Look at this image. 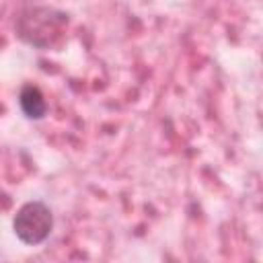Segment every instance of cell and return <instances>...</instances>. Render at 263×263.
<instances>
[{
	"instance_id": "obj_2",
	"label": "cell",
	"mask_w": 263,
	"mask_h": 263,
	"mask_svg": "<svg viewBox=\"0 0 263 263\" xmlns=\"http://www.w3.org/2000/svg\"><path fill=\"white\" fill-rule=\"evenodd\" d=\"M12 230L16 238L27 247H37L45 242L53 230L51 208L39 199H31L23 203L12 218Z\"/></svg>"
},
{
	"instance_id": "obj_1",
	"label": "cell",
	"mask_w": 263,
	"mask_h": 263,
	"mask_svg": "<svg viewBox=\"0 0 263 263\" xmlns=\"http://www.w3.org/2000/svg\"><path fill=\"white\" fill-rule=\"evenodd\" d=\"M68 25V14L53 6H27L16 18V35L33 47L53 45Z\"/></svg>"
},
{
	"instance_id": "obj_3",
	"label": "cell",
	"mask_w": 263,
	"mask_h": 263,
	"mask_svg": "<svg viewBox=\"0 0 263 263\" xmlns=\"http://www.w3.org/2000/svg\"><path fill=\"white\" fill-rule=\"evenodd\" d=\"M18 105H21V111L25 113L27 119H43L45 113H47V103H45V97L41 95V90L33 84H25L18 92Z\"/></svg>"
}]
</instances>
